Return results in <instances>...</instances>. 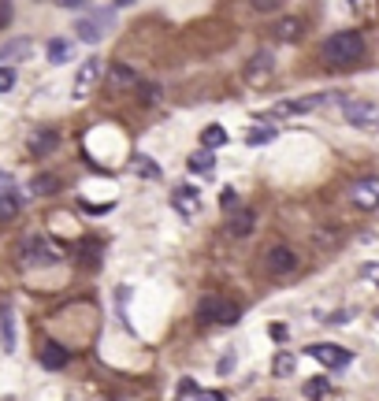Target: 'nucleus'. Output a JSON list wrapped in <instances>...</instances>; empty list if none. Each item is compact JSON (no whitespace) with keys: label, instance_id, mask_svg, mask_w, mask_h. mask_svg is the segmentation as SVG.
<instances>
[{"label":"nucleus","instance_id":"19","mask_svg":"<svg viewBox=\"0 0 379 401\" xmlns=\"http://www.w3.org/2000/svg\"><path fill=\"white\" fill-rule=\"evenodd\" d=\"M253 223H257L253 208H238V212L231 215V227H227V231H231L234 238H245L249 231H253Z\"/></svg>","mask_w":379,"mask_h":401},{"label":"nucleus","instance_id":"30","mask_svg":"<svg viewBox=\"0 0 379 401\" xmlns=\"http://www.w3.org/2000/svg\"><path fill=\"white\" fill-rule=\"evenodd\" d=\"M15 90V67H0V93Z\"/></svg>","mask_w":379,"mask_h":401},{"label":"nucleus","instance_id":"8","mask_svg":"<svg viewBox=\"0 0 379 401\" xmlns=\"http://www.w3.org/2000/svg\"><path fill=\"white\" fill-rule=\"evenodd\" d=\"M328 101H339V93H312V97H298V101H283L275 112L279 115H305V112H312V108H320Z\"/></svg>","mask_w":379,"mask_h":401},{"label":"nucleus","instance_id":"9","mask_svg":"<svg viewBox=\"0 0 379 401\" xmlns=\"http://www.w3.org/2000/svg\"><path fill=\"white\" fill-rule=\"evenodd\" d=\"M312 361L328 364V368H346L350 364V350H342V345H309L305 350Z\"/></svg>","mask_w":379,"mask_h":401},{"label":"nucleus","instance_id":"7","mask_svg":"<svg viewBox=\"0 0 379 401\" xmlns=\"http://www.w3.org/2000/svg\"><path fill=\"white\" fill-rule=\"evenodd\" d=\"M342 115H346V123H353V126L379 130V108H376V104H368V101H346Z\"/></svg>","mask_w":379,"mask_h":401},{"label":"nucleus","instance_id":"25","mask_svg":"<svg viewBox=\"0 0 379 401\" xmlns=\"http://www.w3.org/2000/svg\"><path fill=\"white\" fill-rule=\"evenodd\" d=\"M294 368H298V361H294V353H275V361H272V372L279 375V379H287V375H294Z\"/></svg>","mask_w":379,"mask_h":401},{"label":"nucleus","instance_id":"11","mask_svg":"<svg viewBox=\"0 0 379 401\" xmlns=\"http://www.w3.org/2000/svg\"><path fill=\"white\" fill-rule=\"evenodd\" d=\"M272 67H275L272 52H257V56L245 63V82H249V85H264L268 74H272Z\"/></svg>","mask_w":379,"mask_h":401},{"label":"nucleus","instance_id":"37","mask_svg":"<svg viewBox=\"0 0 379 401\" xmlns=\"http://www.w3.org/2000/svg\"><path fill=\"white\" fill-rule=\"evenodd\" d=\"M346 320H353V312H346V309H339V312L331 316V323H346Z\"/></svg>","mask_w":379,"mask_h":401},{"label":"nucleus","instance_id":"22","mask_svg":"<svg viewBox=\"0 0 379 401\" xmlns=\"http://www.w3.org/2000/svg\"><path fill=\"white\" fill-rule=\"evenodd\" d=\"M186 167L193 171V175H209V171L216 167V156L209 153V149H197V153L186 160Z\"/></svg>","mask_w":379,"mask_h":401},{"label":"nucleus","instance_id":"17","mask_svg":"<svg viewBox=\"0 0 379 401\" xmlns=\"http://www.w3.org/2000/svg\"><path fill=\"white\" fill-rule=\"evenodd\" d=\"M56 145H60V134H56V130H38V134L30 138V153H34V156H49Z\"/></svg>","mask_w":379,"mask_h":401},{"label":"nucleus","instance_id":"24","mask_svg":"<svg viewBox=\"0 0 379 401\" xmlns=\"http://www.w3.org/2000/svg\"><path fill=\"white\" fill-rule=\"evenodd\" d=\"M275 138H279V134H275V126H249L245 145H253V149H257V145H272Z\"/></svg>","mask_w":379,"mask_h":401},{"label":"nucleus","instance_id":"35","mask_svg":"<svg viewBox=\"0 0 379 401\" xmlns=\"http://www.w3.org/2000/svg\"><path fill=\"white\" fill-rule=\"evenodd\" d=\"M8 190H12V175H8L4 167H0V193H8Z\"/></svg>","mask_w":379,"mask_h":401},{"label":"nucleus","instance_id":"26","mask_svg":"<svg viewBox=\"0 0 379 401\" xmlns=\"http://www.w3.org/2000/svg\"><path fill=\"white\" fill-rule=\"evenodd\" d=\"M60 190V179L52 175H38L34 182H30V193H38V197H45V193H56Z\"/></svg>","mask_w":379,"mask_h":401},{"label":"nucleus","instance_id":"34","mask_svg":"<svg viewBox=\"0 0 379 401\" xmlns=\"http://www.w3.org/2000/svg\"><path fill=\"white\" fill-rule=\"evenodd\" d=\"M275 8H279V4H272V0H257L253 12H275Z\"/></svg>","mask_w":379,"mask_h":401},{"label":"nucleus","instance_id":"27","mask_svg":"<svg viewBox=\"0 0 379 401\" xmlns=\"http://www.w3.org/2000/svg\"><path fill=\"white\" fill-rule=\"evenodd\" d=\"M301 394H305L309 401H320L323 394H328V379H323V375H316V379H309V383L301 386Z\"/></svg>","mask_w":379,"mask_h":401},{"label":"nucleus","instance_id":"6","mask_svg":"<svg viewBox=\"0 0 379 401\" xmlns=\"http://www.w3.org/2000/svg\"><path fill=\"white\" fill-rule=\"evenodd\" d=\"M350 201L357 204V208H364V212L379 208V175H364V179H357L353 186H350Z\"/></svg>","mask_w":379,"mask_h":401},{"label":"nucleus","instance_id":"5","mask_svg":"<svg viewBox=\"0 0 379 401\" xmlns=\"http://www.w3.org/2000/svg\"><path fill=\"white\" fill-rule=\"evenodd\" d=\"M298 268V253L294 249H287V245H272L264 253V272L268 275H275V279H283V275H290Z\"/></svg>","mask_w":379,"mask_h":401},{"label":"nucleus","instance_id":"39","mask_svg":"<svg viewBox=\"0 0 379 401\" xmlns=\"http://www.w3.org/2000/svg\"><path fill=\"white\" fill-rule=\"evenodd\" d=\"M179 390H182V394H197V386H193L190 379H182V383H179Z\"/></svg>","mask_w":379,"mask_h":401},{"label":"nucleus","instance_id":"15","mask_svg":"<svg viewBox=\"0 0 379 401\" xmlns=\"http://www.w3.org/2000/svg\"><path fill=\"white\" fill-rule=\"evenodd\" d=\"M0 342H4L8 353H15V312L8 301L0 305Z\"/></svg>","mask_w":379,"mask_h":401},{"label":"nucleus","instance_id":"16","mask_svg":"<svg viewBox=\"0 0 379 401\" xmlns=\"http://www.w3.org/2000/svg\"><path fill=\"white\" fill-rule=\"evenodd\" d=\"M301 34H305V19H301V15H287V19H279V23H275V38L279 41H298Z\"/></svg>","mask_w":379,"mask_h":401},{"label":"nucleus","instance_id":"33","mask_svg":"<svg viewBox=\"0 0 379 401\" xmlns=\"http://www.w3.org/2000/svg\"><path fill=\"white\" fill-rule=\"evenodd\" d=\"M197 401H223L220 390H197Z\"/></svg>","mask_w":379,"mask_h":401},{"label":"nucleus","instance_id":"13","mask_svg":"<svg viewBox=\"0 0 379 401\" xmlns=\"http://www.w3.org/2000/svg\"><path fill=\"white\" fill-rule=\"evenodd\" d=\"M108 85H112L115 93H123V90H138L142 85V79L131 71V67H123V63H112V74H108Z\"/></svg>","mask_w":379,"mask_h":401},{"label":"nucleus","instance_id":"12","mask_svg":"<svg viewBox=\"0 0 379 401\" xmlns=\"http://www.w3.org/2000/svg\"><path fill=\"white\" fill-rule=\"evenodd\" d=\"M171 204H175V212L186 215V220H193V215L201 212V197H197V190H193V186H179L175 197H171Z\"/></svg>","mask_w":379,"mask_h":401},{"label":"nucleus","instance_id":"10","mask_svg":"<svg viewBox=\"0 0 379 401\" xmlns=\"http://www.w3.org/2000/svg\"><path fill=\"white\" fill-rule=\"evenodd\" d=\"M97 82H101V60H86L82 63V71H79V79H74V97H79V101H82V97H90L93 93V85Z\"/></svg>","mask_w":379,"mask_h":401},{"label":"nucleus","instance_id":"23","mask_svg":"<svg viewBox=\"0 0 379 401\" xmlns=\"http://www.w3.org/2000/svg\"><path fill=\"white\" fill-rule=\"evenodd\" d=\"M223 142H227V130L220 123H212V126L201 130V149H209V153H212V149H220Z\"/></svg>","mask_w":379,"mask_h":401},{"label":"nucleus","instance_id":"32","mask_svg":"<svg viewBox=\"0 0 379 401\" xmlns=\"http://www.w3.org/2000/svg\"><path fill=\"white\" fill-rule=\"evenodd\" d=\"M231 368H234V353H223V357H220V375H227Z\"/></svg>","mask_w":379,"mask_h":401},{"label":"nucleus","instance_id":"28","mask_svg":"<svg viewBox=\"0 0 379 401\" xmlns=\"http://www.w3.org/2000/svg\"><path fill=\"white\" fill-rule=\"evenodd\" d=\"M134 171L138 175H145V179H160V167H156V160L153 156H134Z\"/></svg>","mask_w":379,"mask_h":401},{"label":"nucleus","instance_id":"2","mask_svg":"<svg viewBox=\"0 0 379 401\" xmlns=\"http://www.w3.org/2000/svg\"><path fill=\"white\" fill-rule=\"evenodd\" d=\"M112 23H115V4L86 8V19H79V23H74V34L93 45V41H101L108 30H112Z\"/></svg>","mask_w":379,"mask_h":401},{"label":"nucleus","instance_id":"21","mask_svg":"<svg viewBox=\"0 0 379 401\" xmlns=\"http://www.w3.org/2000/svg\"><path fill=\"white\" fill-rule=\"evenodd\" d=\"M30 49H34V45H30V38H15V41H8V45L0 49V63H4V60H26V56H30Z\"/></svg>","mask_w":379,"mask_h":401},{"label":"nucleus","instance_id":"36","mask_svg":"<svg viewBox=\"0 0 379 401\" xmlns=\"http://www.w3.org/2000/svg\"><path fill=\"white\" fill-rule=\"evenodd\" d=\"M272 338H275V342L287 338V327H283V323H272Z\"/></svg>","mask_w":379,"mask_h":401},{"label":"nucleus","instance_id":"20","mask_svg":"<svg viewBox=\"0 0 379 401\" xmlns=\"http://www.w3.org/2000/svg\"><path fill=\"white\" fill-rule=\"evenodd\" d=\"M23 212V197H19L15 190H8V193H0V223H8V220H15V215Z\"/></svg>","mask_w":379,"mask_h":401},{"label":"nucleus","instance_id":"14","mask_svg":"<svg viewBox=\"0 0 379 401\" xmlns=\"http://www.w3.org/2000/svg\"><path fill=\"white\" fill-rule=\"evenodd\" d=\"M67 361H71V357H67V350H63L60 342H45V345H41V364H45L49 372H60V368H67Z\"/></svg>","mask_w":379,"mask_h":401},{"label":"nucleus","instance_id":"31","mask_svg":"<svg viewBox=\"0 0 379 401\" xmlns=\"http://www.w3.org/2000/svg\"><path fill=\"white\" fill-rule=\"evenodd\" d=\"M12 15H15V8H12V4H0V26L12 23Z\"/></svg>","mask_w":379,"mask_h":401},{"label":"nucleus","instance_id":"3","mask_svg":"<svg viewBox=\"0 0 379 401\" xmlns=\"http://www.w3.org/2000/svg\"><path fill=\"white\" fill-rule=\"evenodd\" d=\"M56 260H60V253L45 238H26V242L19 245V264L23 268H49V264H56Z\"/></svg>","mask_w":379,"mask_h":401},{"label":"nucleus","instance_id":"4","mask_svg":"<svg viewBox=\"0 0 379 401\" xmlns=\"http://www.w3.org/2000/svg\"><path fill=\"white\" fill-rule=\"evenodd\" d=\"M197 316L204 323H238V305H231V301H223L216 294H204L197 305Z\"/></svg>","mask_w":379,"mask_h":401},{"label":"nucleus","instance_id":"29","mask_svg":"<svg viewBox=\"0 0 379 401\" xmlns=\"http://www.w3.org/2000/svg\"><path fill=\"white\" fill-rule=\"evenodd\" d=\"M220 208H223L227 215H234L238 208H242V197H238V193H234L231 186H227V190L220 193Z\"/></svg>","mask_w":379,"mask_h":401},{"label":"nucleus","instance_id":"1","mask_svg":"<svg viewBox=\"0 0 379 401\" xmlns=\"http://www.w3.org/2000/svg\"><path fill=\"white\" fill-rule=\"evenodd\" d=\"M361 56H364V38L357 34V30H339V34H331L320 45V60L334 71L350 67V63H357Z\"/></svg>","mask_w":379,"mask_h":401},{"label":"nucleus","instance_id":"38","mask_svg":"<svg viewBox=\"0 0 379 401\" xmlns=\"http://www.w3.org/2000/svg\"><path fill=\"white\" fill-rule=\"evenodd\" d=\"M364 275H368V279H376V283H379V264H364Z\"/></svg>","mask_w":379,"mask_h":401},{"label":"nucleus","instance_id":"40","mask_svg":"<svg viewBox=\"0 0 379 401\" xmlns=\"http://www.w3.org/2000/svg\"><path fill=\"white\" fill-rule=\"evenodd\" d=\"M264 401H275V398H264Z\"/></svg>","mask_w":379,"mask_h":401},{"label":"nucleus","instance_id":"18","mask_svg":"<svg viewBox=\"0 0 379 401\" xmlns=\"http://www.w3.org/2000/svg\"><path fill=\"white\" fill-rule=\"evenodd\" d=\"M45 56H49V63H67L74 56V45H71L67 38H52L49 45H45Z\"/></svg>","mask_w":379,"mask_h":401}]
</instances>
